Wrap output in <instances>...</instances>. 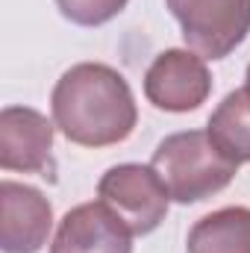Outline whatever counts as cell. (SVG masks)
I'll return each mask as SVG.
<instances>
[{"instance_id": "cell-4", "label": "cell", "mask_w": 250, "mask_h": 253, "mask_svg": "<svg viewBox=\"0 0 250 253\" xmlns=\"http://www.w3.org/2000/svg\"><path fill=\"white\" fill-rule=\"evenodd\" d=\"M97 197L124 221L132 236H147L165 221L171 191L153 165L147 168V165L126 162L109 168L100 177Z\"/></svg>"}, {"instance_id": "cell-8", "label": "cell", "mask_w": 250, "mask_h": 253, "mask_svg": "<svg viewBox=\"0 0 250 253\" xmlns=\"http://www.w3.org/2000/svg\"><path fill=\"white\" fill-rule=\"evenodd\" d=\"M129 236L106 203H80L59 221L50 253H132Z\"/></svg>"}, {"instance_id": "cell-6", "label": "cell", "mask_w": 250, "mask_h": 253, "mask_svg": "<svg viewBox=\"0 0 250 253\" xmlns=\"http://www.w3.org/2000/svg\"><path fill=\"white\" fill-rule=\"evenodd\" d=\"M0 165L53 177V124L30 106H6L0 112Z\"/></svg>"}, {"instance_id": "cell-12", "label": "cell", "mask_w": 250, "mask_h": 253, "mask_svg": "<svg viewBox=\"0 0 250 253\" xmlns=\"http://www.w3.org/2000/svg\"><path fill=\"white\" fill-rule=\"evenodd\" d=\"M245 88L250 91V65H248V85H245Z\"/></svg>"}, {"instance_id": "cell-9", "label": "cell", "mask_w": 250, "mask_h": 253, "mask_svg": "<svg viewBox=\"0 0 250 253\" xmlns=\"http://www.w3.org/2000/svg\"><path fill=\"white\" fill-rule=\"evenodd\" d=\"M188 253H250V209L224 206L188 233Z\"/></svg>"}, {"instance_id": "cell-1", "label": "cell", "mask_w": 250, "mask_h": 253, "mask_svg": "<svg viewBox=\"0 0 250 253\" xmlns=\"http://www.w3.org/2000/svg\"><path fill=\"white\" fill-rule=\"evenodd\" d=\"M53 121L62 135L83 147H109L132 135L138 112L124 77L100 62L68 68L50 97Z\"/></svg>"}, {"instance_id": "cell-5", "label": "cell", "mask_w": 250, "mask_h": 253, "mask_svg": "<svg viewBox=\"0 0 250 253\" xmlns=\"http://www.w3.org/2000/svg\"><path fill=\"white\" fill-rule=\"evenodd\" d=\"M212 91V77L194 50H165L144 74V94L162 112H191Z\"/></svg>"}, {"instance_id": "cell-11", "label": "cell", "mask_w": 250, "mask_h": 253, "mask_svg": "<svg viewBox=\"0 0 250 253\" xmlns=\"http://www.w3.org/2000/svg\"><path fill=\"white\" fill-rule=\"evenodd\" d=\"M126 3L129 0H56L59 12L80 27H100L112 21L118 12H124Z\"/></svg>"}, {"instance_id": "cell-2", "label": "cell", "mask_w": 250, "mask_h": 253, "mask_svg": "<svg viewBox=\"0 0 250 253\" xmlns=\"http://www.w3.org/2000/svg\"><path fill=\"white\" fill-rule=\"evenodd\" d=\"M150 165L156 168L177 203H197L218 194L233 183L239 171V165L224 156L212 135L203 129L174 132L159 141Z\"/></svg>"}, {"instance_id": "cell-10", "label": "cell", "mask_w": 250, "mask_h": 253, "mask_svg": "<svg viewBox=\"0 0 250 253\" xmlns=\"http://www.w3.org/2000/svg\"><path fill=\"white\" fill-rule=\"evenodd\" d=\"M206 132L221 147V153L230 156L236 165L250 162V91L248 88L230 91L218 103V109L209 118Z\"/></svg>"}, {"instance_id": "cell-3", "label": "cell", "mask_w": 250, "mask_h": 253, "mask_svg": "<svg viewBox=\"0 0 250 253\" xmlns=\"http://www.w3.org/2000/svg\"><path fill=\"white\" fill-rule=\"evenodd\" d=\"M188 50L203 59L230 56L250 33V0H165Z\"/></svg>"}, {"instance_id": "cell-7", "label": "cell", "mask_w": 250, "mask_h": 253, "mask_svg": "<svg viewBox=\"0 0 250 253\" xmlns=\"http://www.w3.org/2000/svg\"><path fill=\"white\" fill-rule=\"evenodd\" d=\"M53 227L50 200L33 186L0 183V248L3 253H39Z\"/></svg>"}]
</instances>
